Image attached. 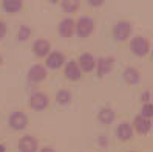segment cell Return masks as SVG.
I'll return each mask as SVG.
<instances>
[{"label":"cell","instance_id":"cell-1","mask_svg":"<svg viewBox=\"0 0 153 152\" xmlns=\"http://www.w3.org/2000/svg\"><path fill=\"white\" fill-rule=\"evenodd\" d=\"M93 31H94V20L91 17L82 16L77 19V22H74V33L79 37H88Z\"/></svg>","mask_w":153,"mask_h":152},{"label":"cell","instance_id":"cell-2","mask_svg":"<svg viewBox=\"0 0 153 152\" xmlns=\"http://www.w3.org/2000/svg\"><path fill=\"white\" fill-rule=\"evenodd\" d=\"M133 31V26L130 22L127 20H121V22H116L114 26H113V37L116 42H124V40H127L130 37V34Z\"/></svg>","mask_w":153,"mask_h":152},{"label":"cell","instance_id":"cell-3","mask_svg":"<svg viewBox=\"0 0 153 152\" xmlns=\"http://www.w3.org/2000/svg\"><path fill=\"white\" fill-rule=\"evenodd\" d=\"M48 104H50V96L47 93H42V92L33 93L28 100V106L34 110H43L48 107Z\"/></svg>","mask_w":153,"mask_h":152},{"label":"cell","instance_id":"cell-4","mask_svg":"<svg viewBox=\"0 0 153 152\" xmlns=\"http://www.w3.org/2000/svg\"><path fill=\"white\" fill-rule=\"evenodd\" d=\"M150 50V43L146 37H142V36H136V37H133L131 40V51L134 53L136 56L142 58L146 56Z\"/></svg>","mask_w":153,"mask_h":152},{"label":"cell","instance_id":"cell-5","mask_svg":"<svg viewBox=\"0 0 153 152\" xmlns=\"http://www.w3.org/2000/svg\"><path fill=\"white\" fill-rule=\"evenodd\" d=\"M10 126L14 130H23V129H26V126H28V117H26V113H23L20 110L11 113Z\"/></svg>","mask_w":153,"mask_h":152},{"label":"cell","instance_id":"cell-6","mask_svg":"<svg viewBox=\"0 0 153 152\" xmlns=\"http://www.w3.org/2000/svg\"><path fill=\"white\" fill-rule=\"evenodd\" d=\"M47 79V68L43 65H33L30 70H28V81L33 82V84H39L42 81Z\"/></svg>","mask_w":153,"mask_h":152},{"label":"cell","instance_id":"cell-7","mask_svg":"<svg viewBox=\"0 0 153 152\" xmlns=\"http://www.w3.org/2000/svg\"><path fill=\"white\" fill-rule=\"evenodd\" d=\"M76 64L79 67L80 71H93L96 68V59L90 55V53H84V55H80L76 61Z\"/></svg>","mask_w":153,"mask_h":152},{"label":"cell","instance_id":"cell-8","mask_svg":"<svg viewBox=\"0 0 153 152\" xmlns=\"http://www.w3.org/2000/svg\"><path fill=\"white\" fill-rule=\"evenodd\" d=\"M47 68H51V70H57L60 68L62 65H65V56L62 55L60 51H53L47 56V62H45Z\"/></svg>","mask_w":153,"mask_h":152},{"label":"cell","instance_id":"cell-9","mask_svg":"<svg viewBox=\"0 0 153 152\" xmlns=\"http://www.w3.org/2000/svg\"><path fill=\"white\" fill-rule=\"evenodd\" d=\"M64 73H65V78L70 79V81H79L80 78H82V71L79 70L77 64H76V61H68L67 64H65V70H64Z\"/></svg>","mask_w":153,"mask_h":152},{"label":"cell","instance_id":"cell-10","mask_svg":"<svg viewBox=\"0 0 153 152\" xmlns=\"http://www.w3.org/2000/svg\"><path fill=\"white\" fill-rule=\"evenodd\" d=\"M19 149H20V152H37V149H39L37 140L31 135H25L19 141Z\"/></svg>","mask_w":153,"mask_h":152},{"label":"cell","instance_id":"cell-11","mask_svg":"<svg viewBox=\"0 0 153 152\" xmlns=\"http://www.w3.org/2000/svg\"><path fill=\"white\" fill-rule=\"evenodd\" d=\"M50 50H51V45H50V42L47 39H37L34 42V45H33V51H34V55L37 58L48 56Z\"/></svg>","mask_w":153,"mask_h":152},{"label":"cell","instance_id":"cell-12","mask_svg":"<svg viewBox=\"0 0 153 152\" xmlns=\"http://www.w3.org/2000/svg\"><path fill=\"white\" fill-rule=\"evenodd\" d=\"M96 68H97V76L108 75L113 68V58H101L96 61Z\"/></svg>","mask_w":153,"mask_h":152},{"label":"cell","instance_id":"cell-13","mask_svg":"<svg viewBox=\"0 0 153 152\" xmlns=\"http://www.w3.org/2000/svg\"><path fill=\"white\" fill-rule=\"evenodd\" d=\"M133 126H134V129H136L138 133L146 135V133H149V130H150L152 123H150L149 118H144L142 115H138V117L134 118V121H133Z\"/></svg>","mask_w":153,"mask_h":152},{"label":"cell","instance_id":"cell-14","mask_svg":"<svg viewBox=\"0 0 153 152\" xmlns=\"http://www.w3.org/2000/svg\"><path fill=\"white\" fill-rule=\"evenodd\" d=\"M116 135H118V138L121 141H128V140L133 138V129L128 123L124 121L118 126V129H116Z\"/></svg>","mask_w":153,"mask_h":152},{"label":"cell","instance_id":"cell-15","mask_svg":"<svg viewBox=\"0 0 153 152\" xmlns=\"http://www.w3.org/2000/svg\"><path fill=\"white\" fill-rule=\"evenodd\" d=\"M59 33L64 37H71L74 34V20L70 19V17H65L59 25Z\"/></svg>","mask_w":153,"mask_h":152},{"label":"cell","instance_id":"cell-16","mask_svg":"<svg viewBox=\"0 0 153 152\" xmlns=\"http://www.w3.org/2000/svg\"><path fill=\"white\" fill-rule=\"evenodd\" d=\"M122 78H124V81L127 82V84H138L139 82V79H141V73L134 68V67H127L124 70V73H122Z\"/></svg>","mask_w":153,"mask_h":152},{"label":"cell","instance_id":"cell-17","mask_svg":"<svg viewBox=\"0 0 153 152\" xmlns=\"http://www.w3.org/2000/svg\"><path fill=\"white\" fill-rule=\"evenodd\" d=\"M22 6H23V3L20 2V0H5V2L2 3V8L10 14H14L17 11H20Z\"/></svg>","mask_w":153,"mask_h":152},{"label":"cell","instance_id":"cell-18","mask_svg":"<svg viewBox=\"0 0 153 152\" xmlns=\"http://www.w3.org/2000/svg\"><path fill=\"white\" fill-rule=\"evenodd\" d=\"M97 118H99V121H101L102 124H110L114 120V112L111 109H108V107H105V109L99 110Z\"/></svg>","mask_w":153,"mask_h":152},{"label":"cell","instance_id":"cell-19","mask_svg":"<svg viewBox=\"0 0 153 152\" xmlns=\"http://www.w3.org/2000/svg\"><path fill=\"white\" fill-rule=\"evenodd\" d=\"M56 101H57V104H60V106L70 104V103H71V92L67 90V88H62V90H59L57 95H56Z\"/></svg>","mask_w":153,"mask_h":152},{"label":"cell","instance_id":"cell-20","mask_svg":"<svg viewBox=\"0 0 153 152\" xmlns=\"http://www.w3.org/2000/svg\"><path fill=\"white\" fill-rule=\"evenodd\" d=\"M30 37H31V28L26 26V25H22L19 28V31H17V39L25 42V40H28Z\"/></svg>","mask_w":153,"mask_h":152},{"label":"cell","instance_id":"cell-21","mask_svg":"<svg viewBox=\"0 0 153 152\" xmlns=\"http://www.w3.org/2000/svg\"><path fill=\"white\" fill-rule=\"evenodd\" d=\"M62 8L65 13H74L79 8V3L76 0H65V2H62Z\"/></svg>","mask_w":153,"mask_h":152},{"label":"cell","instance_id":"cell-22","mask_svg":"<svg viewBox=\"0 0 153 152\" xmlns=\"http://www.w3.org/2000/svg\"><path fill=\"white\" fill-rule=\"evenodd\" d=\"M141 115H142L144 118H149V120H150V117H152V106H150V103L144 104L142 110H141Z\"/></svg>","mask_w":153,"mask_h":152},{"label":"cell","instance_id":"cell-23","mask_svg":"<svg viewBox=\"0 0 153 152\" xmlns=\"http://www.w3.org/2000/svg\"><path fill=\"white\" fill-rule=\"evenodd\" d=\"M6 25H5V22H2L0 20V39H3L5 37V34H6Z\"/></svg>","mask_w":153,"mask_h":152},{"label":"cell","instance_id":"cell-24","mask_svg":"<svg viewBox=\"0 0 153 152\" xmlns=\"http://www.w3.org/2000/svg\"><path fill=\"white\" fill-rule=\"evenodd\" d=\"M149 100H150V93L149 92H144L142 95H141V101H144V103H149Z\"/></svg>","mask_w":153,"mask_h":152},{"label":"cell","instance_id":"cell-25","mask_svg":"<svg viewBox=\"0 0 153 152\" xmlns=\"http://www.w3.org/2000/svg\"><path fill=\"white\" fill-rule=\"evenodd\" d=\"M40 152H54V149L50 148V146H45V148H42V149H40Z\"/></svg>","mask_w":153,"mask_h":152},{"label":"cell","instance_id":"cell-26","mask_svg":"<svg viewBox=\"0 0 153 152\" xmlns=\"http://www.w3.org/2000/svg\"><path fill=\"white\" fill-rule=\"evenodd\" d=\"M88 5H90V6H101L102 2H88Z\"/></svg>","mask_w":153,"mask_h":152},{"label":"cell","instance_id":"cell-27","mask_svg":"<svg viewBox=\"0 0 153 152\" xmlns=\"http://www.w3.org/2000/svg\"><path fill=\"white\" fill-rule=\"evenodd\" d=\"M0 152H5V146L3 145H0Z\"/></svg>","mask_w":153,"mask_h":152},{"label":"cell","instance_id":"cell-28","mask_svg":"<svg viewBox=\"0 0 153 152\" xmlns=\"http://www.w3.org/2000/svg\"><path fill=\"white\" fill-rule=\"evenodd\" d=\"M2 62H3V59H2V56H0V64H2Z\"/></svg>","mask_w":153,"mask_h":152}]
</instances>
